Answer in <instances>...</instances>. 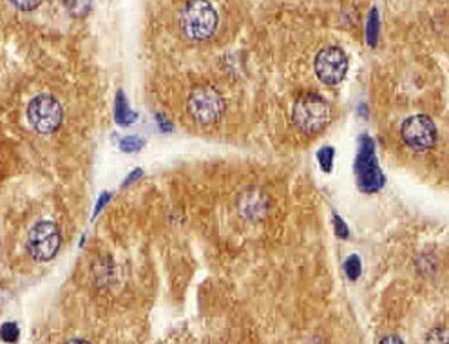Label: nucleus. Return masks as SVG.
I'll return each instance as SVG.
<instances>
[{
  "label": "nucleus",
  "instance_id": "9b49d317",
  "mask_svg": "<svg viewBox=\"0 0 449 344\" xmlns=\"http://www.w3.org/2000/svg\"><path fill=\"white\" fill-rule=\"evenodd\" d=\"M333 158H336V150L332 149V147H323V149L317 152V160H319V165L321 169L326 172V174H330L333 169Z\"/></svg>",
  "mask_w": 449,
  "mask_h": 344
},
{
  "label": "nucleus",
  "instance_id": "f257e3e1",
  "mask_svg": "<svg viewBox=\"0 0 449 344\" xmlns=\"http://www.w3.org/2000/svg\"><path fill=\"white\" fill-rule=\"evenodd\" d=\"M292 120L304 134L323 131L332 120V107L317 93L301 94L292 107Z\"/></svg>",
  "mask_w": 449,
  "mask_h": 344
},
{
  "label": "nucleus",
  "instance_id": "f3484780",
  "mask_svg": "<svg viewBox=\"0 0 449 344\" xmlns=\"http://www.w3.org/2000/svg\"><path fill=\"white\" fill-rule=\"evenodd\" d=\"M333 231H336V234L339 235L340 239H348L350 238V228L348 225L340 219V216H333Z\"/></svg>",
  "mask_w": 449,
  "mask_h": 344
},
{
  "label": "nucleus",
  "instance_id": "412c9836",
  "mask_svg": "<svg viewBox=\"0 0 449 344\" xmlns=\"http://www.w3.org/2000/svg\"><path fill=\"white\" fill-rule=\"evenodd\" d=\"M142 174H143V170H142V169L133 170V172H131V174H129V178H127L126 182H123V185H122V187H129L131 183L134 182V179H138V178H140V176H142Z\"/></svg>",
  "mask_w": 449,
  "mask_h": 344
},
{
  "label": "nucleus",
  "instance_id": "20e7f679",
  "mask_svg": "<svg viewBox=\"0 0 449 344\" xmlns=\"http://www.w3.org/2000/svg\"><path fill=\"white\" fill-rule=\"evenodd\" d=\"M355 174L357 185L362 192H377L381 191L384 185V176H382L379 163L375 156V143L370 136L360 138L359 154L355 162Z\"/></svg>",
  "mask_w": 449,
  "mask_h": 344
},
{
  "label": "nucleus",
  "instance_id": "0eeeda50",
  "mask_svg": "<svg viewBox=\"0 0 449 344\" xmlns=\"http://www.w3.org/2000/svg\"><path fill=\"white\" fill-rule=\"evenodd\" d=\"M401 136L409 149L417 150V152H426V150L433 149L435 143H437L438 131L428 114H415L402 123Z\"/></svg>",
  "mask_w": 449,
  "mask_h": 344
},
{
  "label": "nucleus",
  "instance_id": "423d86ee",
  "mask_svg": "<svg viewBox=\"0 0 449 344\" xmlns=\"http://www.w3.org/2000/svg\"><path fill=\"white\" fill-rule=\"evenodd\" d=\"M60 231L53 221H38L29 231L28 252L33 260L40 261V263L53 260L60 250Z\"/></svg>",
  "mask_w": 449,
  "mask_h": 344
},
{
  "label": "nucleus",
  "instance_id": "1a4fd4ad",
  "mask_svg": "<svg viewBox=\"0 0 449 344\" xmlns=\"http://www.w3.org/2000/svg\"><path fill=\"white\" fill-rule=\"evenodd\" d=\"M136 118L138 114L134 111H131L123 91H118L116 101H114V120H116L118 126H131V123L136 122Z\"/></svg>",
  "mask_w": 449,
  "mask_h": 344
},
{
  "label": "nucleus",
  "instance_id": "9d476101",
  "mask_svg": "<svg viewBox=\"0 0 449 344\" xmlns=\"http://www.w3.org/2000/svg\"><path fill=\"white\" fill-rule=\"evenodd\" d=\"M366 40H368L370 48H375L379 42V11L375 8L370 11L368 26H366Z\"/></svg>",
  "mask_w": 449,
  "mask_h": 344
},
{
  "label": "nucleus",
  "instance_id": "f03ea898",
  "mask_svg": "<svg viewBox=\"0 0 449 344\" xmlns=\"http://www.w3.org/2000/svg\"><path fill=\"white\" fill-rule=\"evenodd\" d=\"M218 11L209 0H191L187 2L179 15V24L185 37L191 40H206L218 29Z\"/></svg>",
  "mask_w": 449,
  "mask_h": 344
},
{
  "label": "nucleus",
  "instance_id": "6ab92c4d",
  "mask_svg": "<svg viewBox=\"0 0 449 344\" xmlns=\"http://www.w3.org/2000/svg\"><path fill=\"white\" fill-rule=\"evenodd\" d=\"M156 122H158L160 129H162L163 133H170V131H172V123H170L165 116H162V114L156 116Z\"/></svg>",
  "mask_w": 449,
  "mask_h": 344
},
{
  "label": "nucleus",
  "instance_id": "4be33fe9",
  "mask_svg": "<svg viewBox=\"0 0 449 344\" xmlns=\"http://www.w3.org/2000/svg\"><path fill=\"white\" fill-rule=\"evenodd\" d=\"M381 343H399V344H402V339H399V337H386V339H382Z\"/></svg>",
  "mask_w": 449,
  "mask_h": 344
},
{
  "label": "nucleus",
  "instance_id": "aec40b11",
  "mask_svg": "<svg viewBox=\"0 0 449 344\" xmlns=\"http://www.w3.org/2000/svg\"><path fill=\"white\" fill-rule=\"evenodd\" d=\"M109 199H111V194H109V192H104V194L100 196V199H98L96 209H94V216L100 214V211H101V209H104V206L107 205V201H109Z\"/></svg>",
  "mask_w": 449,
  "mask_h": 344
},
{
  "label": "nucleus",
  "instance_id": "f8f14e48",
  "mask_svg": "<svg viewBox=\"0 0 449 344\" xmlns=\"http://www.w3.org/2000/svg\"><path fill=\"white\" fill-rule=\"evenodd\" d=\"M64 6L71 15L84 16L85 13L89 11L91 0H64Z\"/></svg>",
  "mask_w": 449,
  "mask_h": 344
},
{
  "label": "nucleus",
  "instance_id": "39448f33",
  "mask_svg": "<svg viewBox=\"0 0 449 344\" xmlns=\"http://www.w3.org/2000/svg\"><path fill=\"white\" fill-rule=\"evenodd\" d=\"M26 114H28L29 126L38 134H51L57 131L64 118L60 101L51 94H38L33 98Z\"/></svg>",
  "mask_w": 449,
  "mask_h": 344
},
{
  "label": "nucleus",
  "instance_id": "7ed1b4c3",
  "mask_svg": "<svg viewBox=\"0 0 449 344\" xmlns=\"http://www.w3.org/2000/svg\"><path fill=\"white\" fill-rule=\"evenodd\" d=\"M187 111L196 123L211 126L225 113V100L212 87H196L187 98Z\"/></svg>",
  "mask_w": 449,
  "mask_h": 344
},
{
  "label": "nucleus",
  "instance_id": "6e6552de",
  "mask_svg": "<svg viewBox=\"0 0 449 344\" xmlns=\"http://www.w3.org/2000/svg\"><path fill=\"white\" fill-rule=\"evenodd\" d=\"M314 69L324 85H337L348 73V57L337 45H328L317 53Z\"/></svg>",
  "mask_w": 449,
  "mask_h": 344
},
{
  "label": "nucleus",
  "instance_id": "ddd939ff",
  "mask_svg": "<svg viewBox=\"0 0 449 344\" xmlns=\"http://www.w3.org/2000/svg\"><path fill=\"white\" fill-rule=\"evenodd\" d=\"M142 147H145V140L140 136H126L120 140V149L123 152H138L142 150Z\"/></svg>",
  "mask_w": 449,
  "mask_h": 344
},
{
  "label": "nucleus",
  "instance_id": "4468645a",
  "mask_svg": "<svg viewBox=\"0 0 449 344\" xmlns=\"http://www.w3.org/2000/svg\"><path fill=\"white\" fill-rule=\"evenodd\" d=\"M344 272H346V275H348L352 281L359 279L360 272H362V265H360L359 255H350L348 260H346V263H344Z\"/></svg>",
  "mask_w": 449,
  "mask_h": 344
},
{
  "label": "nucleus",
  "instance_id": "a211bd4d",
  "mask_svg": "<svg viewBox=\"0 0 449 344\" xmlns=\"http://www.w3.org/2000/svg\"><path fill=\"white\" fill-rule=\"evenodd\" d=\"M428 340H437V343H445V340H448V330H444V328L435 330V332L429 333Z\"/></svg>",
  "mask_w": 449,
  "mask_h": 344
},
{
  "label": "nucleus",
  "instance_id": "2eb2a0df",
  "mask_svg": "<svg viewBox=\"0 0 449 344\" xmlns=\"http://www.w3.org/2000/svg\"><path fill=\"white\" fill-rule=\"evenodd\" d=\"M21 332H18V326L15 323H6L2 324V328H0V337L8 343H13V340L18 339Z\"/></svg>",
  "mask_w": 449,
  "mask_h": 344
},
{
  "label": "nucleus",
  "instance_id": "dca6fc26",
  "mask_svg": "<svg viewBox=\"0 0 449 344\" xmlns=\"http://www.w3.org/2000/svg\"><path fill=\"white\" fill-rule=\"evenodd\" d=\"M40 2L42 0H9V4L13 8L21 9V11H33V9L40 6Z\"/></svg>",
  "mask_w": 449,
  "mask_h": 344
}]
</instances>
